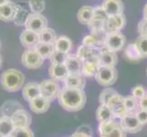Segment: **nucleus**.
<instances>
[{
  "label": "nucleus",
  "mask_w": 147,
  "mask_h": 137,
  "mask_svg": "<svg viewBox=\"0 0 147 137\" xmlns=\"http://www.w3.org/2000/svg\"><path fill=\"white\" fill-rule=\"evenodd\" d=\"M135 45L138 48L143 58H147V37L139 36L135 40Z\"/></svg>",
  "instance_id": "e433bc0d"
},
{
  "label": "nucleus",
  "mask_w": 147,
  "mask_h": 137,
  "mask_svg": "<svg viewBox=\"0 0 147 137\" xmlns=\"http://www.w3.org/2000/svg\"><path fill=\"white\" fill-rule=\"evenodd\" d=\"M146 75H147V70H146Z\"/></svg>",
  "instance_id": "5fc2aeb1"
},
{
  "label": "nucleus",
  "mask_w": 147,
  "mask_h": 137,
  "mask_svg": "<svg viewBox=\"0 0 147 137\" xmlns=\"http://www.w3.org/2000/svg\"><path fill=\"white\" fill-rule=\"evenodd\" d=\"M139 108L143 110H147V94L139 100Z\"/></svg>",
  "instance_id": "49530a36"
},
{
  "label": "nucleus",
  "mask_w": 147,
  "mask_h": 137,
  "mask_svg": "<svg viewBox=\"0 0 147 137\" xmlns=\"http://www.w3.org/2000/svg\"><path fill=\"white\" fill-rule=\"evenodd\" d=\"M100 137H126V133L119 125L117 128H115L113 131H111L109 134L104 135V136H100Z\"/></svg>",
  "instance_id": "79ce46f5"
},
{
  "label": "nucleus",
  "mask_w": 147,
  "mask_h": 137,
  "mask_svg": "<svg viewBox=\"0 0 147 137\" xmlns=\"http://www.w3.org/2000/svg\"><path fill=\"white\" fill-rule=\"evenodd\" d=\"M144 18L147 19V3L144 7Z\"/></svg>",
  "instance_id": "09e8293b"
},
{
  "label": "nucleus",
  "mask_w": 147,
  "mask_h": 137,
  "mask_svg": "<svg viewBox=\"0 0 147 137\" xmlns=\"http://www.w3.org/2000/svg\"><path fill=\"white\" fill-rule=\"evenodd\" d=\"M119 124L121 129H123L125 133H129V134L138 133V132L142 130V128H143V126H144L140 123L137 116H136V113H128L125 117L120 120Z\"/></svg>",
  "instance_id": "0eeeda50"
},
{
  "label": "nucleus",
  "mask_w": 147,
  "mask_h": 137,
  "mask_svg": "<svg viewBox=\"0 0 147 137\" xmlns=\"http://www.w3.org/2000/svg\"><path fill=\"white\" fill-rule=\"evenodd\" d=\"M16 129L10 117L1 116L0 117V134L5 137H9L12 132Z\"/></svg>",
  "instance_id": "c756f323"
},
{
  "label": "nucleus",
  "mask_w": 147,
  "mask_h": 137,
  "mask_svg": "<svg viewBox=\"0 0 147 137\" xmlns=\"http://www.w3.org/2000/svg\"><path fill=\"white\" fill-rule=\"evenodd\" d=\"M0 49H1V41H0Z\"/></svg>",
  "instance_id": "603ef678"
},
{
  "label": "nucleus",
  "mask_w": 147,
  "mask_h": 137,
  "mask_svg": "<svg viewBox=\"0 0 147 137\" xmlns=\"http://www.w3.org/2000/svg\"><path fill=\"white\" fill-rule=\"evenodd\" d=\"M20 42L27 49H33L40 42L39 41V35L31 30L25 28L20 34Z\"/></svg>",
  "instance_id": "2eb2a0df"
},
{
  "label": "nucleus",
  "mask_w": 147,
  "mask_h": 137,
  "mask_svg": "<svg viewBox=\"0 0 147 137\" xmlns=\"http://www.w3.org/2000/svg\"><path fill=\"white\" fill-rule=\"evenodd\" d=\"M96 119L99 123H102V121H111L115 118L108 104H100L96 111Z\"/></svg>",
  "instance_id": "bb28decb"
},
{
  "label": "nucleus",
  "mask_w": 147,
  "mask_h": 137,
  "mask_svg": "<svg viewBox=\"0 0 147 137\" xmlns=\"http://www.w3.org/2000/svg\"><path fill=\"white\" fill-rule=\"evenodd\" d=\"M9 137H35L33 132L29 128H16Z\"/></svg>",
  "instance_id": "58836bf2"
},
{
  "label": "nucleus",
  "mask_w": 147,
  "mask_h": 137,
  "mask_svg": "<svg viewBox=\"0 0 147 137\" xmlns=\"http://www.w3.org/2000/svg\"><path fill=\"white\" fill-rule=\"evenodd\" d=\"M16 3L11 1L0 6V20L4 22L13 21L15 14H16Z\"/></svg>",
  "instance_id": "412c9836"
},
{
  "label": "nucleus",
  "mask_w": 147,
  "mask_h": 137,
  "mask_svg": "<svg viewBox=\"0 0 147 137\" xmlns=\"http://www.w3.org/2000/svg\"><path fill=\"white\" fill-rule=\"evenodd\" d=\"M24 109L21 103H18V101L15 100H9L5 101L3 105L0 108V113H1L2 116H7V117H10L16 113V111Z\"/></svg>",
  "instance_id": "4be33fe9"
},
{
  "label": "nucleus",
  "mask_w": 147,
  "mask_h": 137,
  "mask_svg": "<svg viewBox=\"0 0 147 137\" xmlns=\"http://www.w3.org/2000/svg\"><path fill=\"white\" fill-rule=\"evenodd\" d=\"M100 68V64L98 60H90L82 63V74L85 78H92L97 74Z\"/></svg>",
  "instance_id": "393cba45"
},
{
  "label": "nucleus",
  "mask_w": 147,
  "mask_h": 137,
  "mask_svg": "<svg viewBox=\"0 0 147 137\" xmlns=\"http://www.w3.org/2000/svg\"><path fill=\"white\" fill-rule=\"evenodd\" d=\"M86 85V78L82 74H69L64 80V86L69 89L83 90Z\"/></svg>",
  "instance_id": "6ab92c4d"
},
{
  "label": "nucleus",
  "mask_w": 147,
  "mask_h": 137,
  "mask_svg": "<svg viewBox=\"0 0 147 137\" xmlns=\"http://www.w3.org/2000/svg\"><path fill=\"white\" fill-rule=\"evenodd\" d=\"M82 63L83 62L77 57V55H69L65 65L69 74H82Z\"/></svg>",
  "instance_id": "5701e85b"
},
{
  "label": "nucleus",
  "mask_w": 147,
  "mask_h": 137,
  "mask_svg": "<svg viewBox=\"0 0 147 137\" xmlns=\"http://www.w3.org/2000/svg\"><path fill=\"white\" fill-rule=\"evenodd\" d=\"M82 45L87 46V47H90V48L98 49L97 38H96L92 34L87 35V36L83 38V39H82Z\"/></svg>",
  "instance_id": "ea45409f"
},
{
  "label": "nucleus",
  "mask_w": 147,
  "mask_h": 137,
  "mask_svg": "<svg viewBox=\"0 0 147 137\" xmlns=\"http://www.w3.org/2000/svg\"><path fill=\"white\" fill-rule=\"evenodd\" d=\"M108 18H109L108 14L104 11V9L101 7V6L93 7V19L92 20L104 23L106 20L108 19Z\"/></svg>",
  "instance_id": "c9c22d12"
},
{
  "label": "nucleus",
  "mask_w": 147,
  "mask_h": 137,
  "mask_svg": "<svg viewBox=\"0 0 147 137\" xmlns=\"http://www.w3.org/2000/svg\"><path fill=\"white\" fill-rule=\"evenodd\" d=\"M76 55L82 62L90 61V60H98V52L96 51V49L87 47L84 45L80 46Z\"/></svg>",
  "instance_id": "aec40b11"
},
{
  "label": "nucleus",
  "mask_w": 147,
  "mask_h": 137,
  "mask_svg": "<svg viewBox=\"0 0 147 137\" xmlns=\"http://www.w3.org/2000/svg\"><path fill=\"white\" fill-rule=\"evenodd\" d=\"M25 28L26 29L39 34L42 30L48 28V20L42 14L31 13L27 19Z\"/></svg>",
  "instance_id": "423d86ee"
},
{
  "label": "nucleus",
  "mask_w": 147,
  "mask_h": 137,
  "mask_svg": "<svg viewBox=\"0 0 147 137\" xmlns=\"http://www.w3.org/2000/svg\"><path fill=\"white\" fill-rule=\"evenodd\" d=\"M124 103L126 106L128 113H136L139 110V100L136 99L134 96H127L124 97Z\"/></svg>",
  "instance_id": "72a5a7b5"
},
{
  "label": "nucleus",
  "mask_w": 147,
  "mask_h": 137,
  "mask_svg": "<svg viewBox=\"0 0 147 137\" xmlns=\"http://www.w3.org/2000/svg\"><path fill=\"white\" fill-rule=\"evenodd\" d=\"M98 61L100 67H115L118 63L116 52L111 51L106 48H100L98 51Z\"/></svg>",
  "instance_id": "9b49d317"
},
{
  "label": "nucleus",
  "mask_w": 147,
  "mask_h": 137,
  "mask_svg": "<svg viewBox=\"0 0 147 137\" xmlns=\"http://www.w3.org/2000/svg\"><path fill=\"white\" fill-rule=\"evenodd\" d=\"M76 132H79V133H82L85 134H89V135H92V128L88 125H82L77 129Z\"/></svg>",
  "instance_id": "a18cd8bd"
},
{
  "label": "nucleus",
  "mask_w": 147,
  "mask_h": 137,
  "mask_svg": "<svg viewBox=\"0 0 147 137\" xmlns=\"http://www.w3.org/2000/svg\"><path fill=\"white\" fill-rule=\"evenodd\" d=\"M70 137H92V135H89V134H85L82 133H79V132H75Z\"/></svg>",
  "instance_id": "de8ad7c7"
},
{
  "label": "nucleus",
  "mask_w": 147,
  "mask_h": 137,
  "mask_svg": "<svg viewBox=\"0 0 147 137\" xmlns=\"http://www.w3.org/2000/svg\"><path fill=\"white\" fill-rule=\"evenodd\" d=\"M126 24V18L123 14L110 16L103 24V30L106 34L121 31Z\"/></svg>",
  "instance_id": "9d476101"
},
{
  "label": "nucleus",
  "mask_w": 147,
  "mask_h": 137,
  "mask_svg": "<svg viewBox=\"0 0 147 137\" xmlns=\"http://www.w3.org/2000/svg\"><path fill=\"white\" fill-rule=\"evenodd\" d=\"M50 78L56 82H64L69 75L65 64H51L49 69Z\"/></svg>",
  "instance_id": "dca6fc26"
},
{
  "label": "nucleus",
  "mask_w": 147,
  "mask_h": 137,
  "mask_svg": "<svg viewBox=\"0 0 147 137\" xmlns=\"http://www.w3.org/2000/svg\"><path fill=\"white\" fill-rule=\"evenodd\" d=\"M38 35H39V41L40 42L49 43V44H53V45L55 44L56 40L58 38L55 30L50 28H45Z\"/></svg>",
  "instance_id": "2f4dec72"
},
{
  "label": "nucleus",
  "mask_w": 147,
  "mask_h": 137,
  "mask_svg": "<svg viewBox=\"0 0 147 137\" xmlns=\"http://www.w3.org/2000/svg\"><path fill=\"white\" fill-rule=\"evenodd\" d=\"M136 116H137L138 120L140 121V123L143 125L147 124V110H143L140 109L136 111Z\"/></svg>",
  "instance_id": "37998d69"
},
{
  "label": "nucleus",
  "mask_w": 147,
  "mask_h": 137,
  "mask_svg": "<svg viewBox=\"0 0 147 137\" xmlns=\"http://www.w3.org/2000/svg\"><path fill=\"white\" fill-rule=\"evenodd\" d=\"M8 2H10V0H0V6H2V5L8 3Z\"/></svg>",
  "instance_id": "8fccbe9b"
},
{
  "label": "nucleus",
  "mask_w": 147,
  "mask_h": 137,
  "mask_svg": "<svg viewBox=\"0 0 147 137\" xmlns=\"http://www.w3.org/2000/svg\"><path fill=\"white\" fill-rule=\"evenodd\" d=\"M0 82L4 90L9 92H16L24 87L25 76L19 70L8 69L2 72Z\"/></svg>",
  "instance_id": "f03ea898"
},
{
  "label": "nucleus",
  "mask_w": 147,
  "mask_h": 137,
  "mask_svg": "<svg viewBox=\"0 0 147 137\" xmlns=\"http://www.w3.org/2000/svg\"><path fill=\"white\" fill-rule=\"evenodd\" d=\"M138 32L140 36L147 37V19L144 18L138 23Z\"/></svg>",
  "instance_id": "c03bdc74"
},
{
  "label": "nucleus",
  "mask_w": 147,
  "mask_h": 137,
  "mask_svg": "<svg viewBox=\"0 0 147 137\" xmlns=\"http://www.w3.org/2000/svg\"><path fill=\"white\" fill-rule=\"evenodd\" d=\"M108 106L111 109L115 119L118 118L121 120L129 113L124 103V97L123 96H121L120 94L113 96L109 101Z\"/></svg>",
  "instance_id": "6e6552de"
},
{
  "label": "nucleus",
  "mask_w": 147,
  "mask_h": 137,
  "mask_svg": "<svg viewBox=\"0 0 147 137\" xmlns=\"http://www.w3.org/2000/svg\"><path fill=\"white\" fill-rule=\"evenodd\" d=\"M123 55L126 59L129 60V61H131V62L139 61V60L143 59V56L141 55L138 48L136 47L135 43L129 44L127 47L124 49Z\"/></svg>",
  "instance_id": "a878e982"
},
{
  "label": "nucleus",
  "mask_w": 147,
  "mask_h": 137,
  "mask_svg": "<svg viewBox=\"0 0 147 137\" xmlns=\"http://www.w3.org/2000/svg\"><path fill=\"white\" fill-rule=\"evenodd\" d=\"M119 125H120V124L115 119L100 123L99 128H98L100 136H104V135L109 134L111 131H113L115 128H117Z\"/></svg>",
  "instance_id": "7c9ffc66"
},
{
  "label": "nucleus",
  "mask_w": 147,
  "mask_h": 137,
  "mask_svg": "<svg viewBox=\"0 0 147 137\" xmlns=\"http://www.w3.org/2000/svg\"><path fill=\"white\" fill-rule=\"evenodd\" d=\"M35 49L37 50L38 53L44 59H49L52 54L55 52V46L53 44L49 43H45V42H39L36 47Z\"/></svg>",
  "instance_id": "c85d7f7f"
},
{
  "label": "nucleus",
  "mask_w": 147,
  "mask_h": 137,
  "mask_svg": "<svg viewBox=\"0 0 147 137\" xmlns=\"http://www.w3.org/2000/svg\"><path fill=\"white\" fill-rule=\"evenodd\" d=\"M0 137H5V136H3V135H1V134H0Z\"/></svg>",
  "instance_id": "864d4df0"
},
{
  "label": "nucleus",
  "mask_w": 147,
  "mask_h": 137,
  "mask_svg": "<svg viewBox=\"0 0 147 137\" xmlns=\"http://www.w3.org/2000/svg\"><path fill=\"white\" fill-rule=\"evenodd\" d=\"M78 21L82 25H89L93 19V7L90 6L82 7L77 13Z\"/></svg>",
  "instance_id": "b1692460"
},
{
  "label": "nucleus",
  "mask_w": 147,
  "mask_h": 137,
  "mask_svg": "<svg viewBox=\"0 0 147 137\" xmlns=\"http://www.w3.org/2000/svg\"><path fill=\"white\" fill-rule=\"evenodd\" d=\"M54 46H55L56 50H58V51L69 54V52L72 49L73 43L69 38L66 36H60L56 40Z\"/></svg>",
  "instance_id": "cd10ccee"
},
{
  "label": "nucleus",
  "mask_w": 147,
  "mask_h": 137,
  "mask_svg": "<svg viewBox=\"0 0 147 137\" xmlns=\"http://www.w3.org/2000/svg\"><path fill=\"white\" fill-rule=\"evenodd\" d=\"M11 120L14 124L15 128H29L32 121L31 115L25 109H21L16 111L11 116Z\"/></svg>",
  "instance_id": "ddd939ff"
},
{
  "label": "nucleus",
  "mask_w": 147,
  "mask_h": 137,
  "mask_svg": "<svg viewBox=\"0 0 147 137\" xmlns=\"http://www.w3.org/2000/svg\"><path fill=\"white\" fill-rule=\"evenodd\" d=\"M59 105L68 111H80L86 103V93L84 90L62 88L57 98Z\"/></svg>",
  "instance_id": "f257e3e1"
},
{
  "label": "nucleus",
  "mask_w": 147,
  "mask_h": 137,
  "mask_svg": "<svg viewBox=\"0 0 147 137\" xmlns=\"http://www.w3.org/2000/svg\"><path fill=\"white\" fill-rule=\"evenodd\" d=\"M118 78V72L115 67H100L95 80L100 85L109 87L116 82Z\"/></svg>",
  "instance_id": "7ed1b4c3"
},
{
  "label": "nucleus",
  "mask_w": 147,
  "mask_h": 137,
  "mask_svg": "<svg viewBox=\"0 0 147 137\" xmlns=\"http://www.w3.org/2000/svg\"><path fill=\"white\" fill-rule=\"evenodd\" d=\"M101 7L110 17L123 14L124 5L121 0H103L101 3Z\"/></svg>",
  "instance_id": "4468645a"
},
{
  "label": "nucleus",
  "mask_w": 147,
  "mask_h": 137,
  "mask_svg": "<svg viewBox=\"0 0 147 137\" xmlns=\"http://www.w3.org/2000/svg\"><path fill=\"white\" fill-rule=\"evenodd\" d=\"M126 38L121 31L113 32L107 34L104 41V48L108 49L111 51L118 52L123 49L125 47Z\"/></svg>",
  "instance_id": "39448f33"
},
{
  "label": "nucleus",
  "mask_w": 147,
  "mask_h": 137,
  "mask_svg": "<svg viewBox=\"0 0 147 137\" xmlns=\"http://www.w3.org/2000/svg\"><path fill=\"white\" fill-rule=\"evenodd\" d=\"M69 54L67 53H63L58 51V50H55V52L52 54V56L50 57L49 60L51 64H65L66 60H67Z\"/></svg>",
  "instance_id": "4c0bfd02"
},
{
  "label": "nucleus",
  "mask_w": 147,
  "mask_h": 137,
  "mask_svg": "<svg viewBox=\"0 0 147 137\" xmlns=\"http://www.w3.org/2000/svg\"><path fill=\"white\" fill-rule=\"evenodd\" d=\"M28 6L31 13L41 14L46 8L45 0H28Z\"/></svg>",
  "instance_id": "f704fd0d"
},
{
  "label": "nucleus",
  "mask_w": 147,
  "mask_h": 137,
  "mask_svg": "<svg viewBox=\"0 0 147 137\" xmlns=\"http://www.w3.org/2000/svg\"><path fill=\"white\" fill-rule=\"evenodd\" d=\"M119 93L117 92V90H115L113 88L107 87L104 90H102V91L100 94V104H108L109 101L115 95H118Z\"/></svg>",
  "instance_id": "473e14b6"
},
{
  "label": "nucleus",
  "mask_w": 147,
  "mask_h": 137,
  "mask_svg": "<svg viewBox=\"0 0 147 137\" xmlns=\"http://www.w3.org/2000/svg\"><path fill=\"white\" fill-rule=\"evenodd\" d=\"M28 103H29L30 110H31L33 113L41 114V113H46V111L49 109L51 101L45 98L42 95H39L38 97L35 98Z\"/></svg>",
  "instance_id": "f3484780"
},
{
  "label": "nucleus",
  "mask_w": 147,
  "mask_h": 137,
  "mask_svg": "<svg viewBox=\"0 0 147 137\" xmlns=\"http://www.w3.org/2000/svg\"><path fill=\"white\" fill-rule=\"evenodd\" d=\"M146 94V90L143 85H136L134 89H131V96H134L138 100L144 97Z\"/></svg>",
  "instance_id": "a19ab883"
},
{
  "label": "nucleus",
  "mask_w": 147,
  "mask_h": 137,
  "mask_svg": "<svg viewBox=\"0 0 147 137\" xmlns=\"http://www.w3.org/2000/svg\"><path fill=\"white\" fill-rule=\"evenodd\" d=\"M2 65V58H1V55H0V67H1Z\"/></svg>",
  "instance_id": "3c124183"
},
{
  "label": "nucleus",
  "mask_w": 147,
  "mask_h": 137,
  "mask_svg": "<svg viewBox=\"0 0 147 137\" xmlns=\"http://www.w3.org/2000/svg\"><path fill=\"white\" fill-rule=\"evenodd\" d=\"M44 59L40 56L35 48L27 49L21 56V62L28 69H38L42 66Z\"/></svg>",
  "instance_id": "20e7f679"
},
{
  "label": "nucleus",
  "mask_w": 147,
  "mask_h": 137,
  "mask_svg": "<svg viewBox=\"0 0 147 137\" xmlns=\"http://www.w3.org/2000/svg\"><path fill=\"white\" fill-rule=\"evenodd\" d=\"M59 91L60 88L58 82H56V80L52 79L43 80L40 83V92H41V95L51 101L58 98Z\"/></svg>",
  "instance_id": "1a4fd4ad"
},
{
  "label": "nucleus",
  "mask_w": 147,
  "mask_h": 137,
  "mask_svg": "<svg viewBox=\"0 0 147 137\" xmlns=\"http://www.w3.org/2000/svg\"><path fill=\"white\" fill-rule=\"evenodd\" d=\"M16 6H17V9L13 21L17 26L25 27V24L27 22L28 18L31 14V10H30L28 6V2L27 3L25 1H19L16 3Z\"/></svg>",
  "instance_id": "f8f14e48"
},
{
  "label": "nucleus",
  "mask_w": 147,
  "mask_h": 137,
  "mask_svg": "<svg viewBox=\"0 0 147 137\" xmlns=\"http://www.w3.org/2000/svg\"><path fill=\"white\" fill-rule=\"evenodd\" d=\"M41 95L40 92V83L28 82L22 88V96L28 103H30L35 98Z\"/></svg>",
  "instance_id": "a211bd4d"
}]
</instances>
